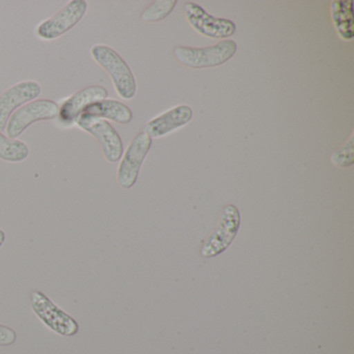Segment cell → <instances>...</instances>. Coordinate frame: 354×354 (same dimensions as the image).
<instances>
[{
	"mask_svg": "<svg viewBox=\"0 0 354 354\" xmlns=\"http://www.w3.org/2000/svg\"><path fill=\"white\" fill-rule=\"evenodd\" d=\"M107 97L109 92L104 86H91L78 91L59 107V121L67 126L76 123L86 106L97 101L104 100Z\"/></svg>",
	"mask_w": 354,
	"mask_h": 354,
	"instance_id": "8fae6325",
	"label": "cell"
},
{
	"mask_svg": "<svg viewBox=\"0 0 354 354\" xmlns=\"http://www.w3.org/2000/svg\"><path fill=\"white\" fill-rule=\"evenodd\" d=\"M30 304L35 315L53 333L62 337H74L77 335L80 331L77 321L57 306L43 292L39 290L30 292Z\"/></svg>",
	"mask_w": 354,
	"mask_h": 354,
	"instance_id": "3957f363",
	"label": "cell"
},
{
	"mask_svg": "<svg viewBox=\"0 0 354 354\" xmlns=\"http://www.w3.org/2000/svg\"><path fill=\"white\" fill-rule=\"evenodd\" d=\"M194 111L188 105L173 107L162 115L150 120L145 126V133L151 138H159L184 127L192 121Z\"/></svg>",
	"mask_w": 354,
	"mask_h": 354,
	"instance_id": "7c38bea8",
	"label": "cell"
},
{
	"mask_svg": "<svg viewBox=\"0 0 354 354\" xmlns=\"http://www.w3.org/2000/svg\"><path fill=\"white\" fill-rule=\"evenodd\" d=\"M94 61L111 76L115 92L124 100H131L136 94V82L131 69L123 57L106 45L91 49Z\"/></svg>",
	"mask_w": 354,
	"mask_h": 354,
	"instance_id": "6da1fadb",
	"label": "cell"
},
{
	"mask_svg": "<svg viewBox=\"0 0 354 354\" xmlns=\"http://www.w3.org/2000/svg\"><path fill=\"white\" fill-rule=\"evenodd\" d=\"M184 13L190 26L202 36L227 39L235 34L236 24L232 20L213 17L198 3H186Z\"/></svg>",
	"mask_w": 354,
	"mask_h": 354,
	"instance_id": "9c48e42d",
	"label": "cell"
},
{
	"mask_svg": "<svg viewBox=\"0 0 354 354\" xmlns=\"http://www.w3.org/2000/svg\"><path fill=\"white\" fill-rule=\"evenodd\" d=\"M153 138L142 132L130 142L118 167L117 181L122 188L130 189L136 185L142 163L152 147Z\"/></svg>",
	"mask_w": 354,
	"mask_h": 354,
	"instance_id": "8992f818",
	"label": "cell"
},
{
	"mask_svg": "<svg viewBox=\"0 0 354 354\" xmlns=\"http://www.w3.org/2000/svg\"><path fill=\"white\" fill-rule=\"evenodd\" d=\"M6 241V233L3 231V230L0 229V248L3 246V244L5 243Z\"/></svg>",
	"mask_w": 354,
	"mask_h": 354,
	"instance_id": "d6986e66",
	"label": "cell"
},
{
	"mask_svg": "<svg viewBox=\"0 0 354 354\" xmlns=\"http://www.w3.org/2000/svg\"><path fill=\"white\" fill-rule=\"evenodd\" d=\"M351 0H335L330 11L333 26L342 40L351 41L354 37L353 11Z\"/></svg>",
	"mask_w": 354,
	"mask_h": 354,
	"instance_id": "5bb4252c",
	"label": "cell"
},
{
	"mask_svg": "<svg viewBox=\"0 0 354 354\" xmlns=\"http://www.w3.org/2000/svg\"><path fill=\"white\" fill-rule=\"evenodd\" d=\"M177 0H156L142 14L145 22H158L165 19L175 9Z\"/></svg>",
	"mask_w": 354,
	"mask_h": 354,
	"instance_id": "2e32d148",
	"label": "cell"
},
{
	"mask_svg": "<svg viewBox=\"0 0 354 354\" xmlns=\"http://www.w3.org/2000/svg\"><path fill=\"white\" fill-rule=\"evenodd\" d=\"M86 1L72 0L59 13L43 21L37 28V35L42 40H57L80 24V20L86 15Z\"/></svg>",
	"mask_w": 354,
	"mask_h": 354,
	"instance_id": "52a82bcc",
	"label": "cell"
},
{
	"mask_svg": "<svg viewBox=\"0 0 354 354\" xmlns=\"http://www.w3.org/2000/svg\"><path fill=\"white\" fill-rule=\"evenodd\" d=\"M353 133L350 136L349 140L339 150L335 151L331 155V162L339 167H351L354 162V142Z\"/></svg>",
	"mask_w": 354,
	"mask_h": 354,
	"instance_id": "e0dca14e",
	"label": "cell"
},
{
	"mask_svg": "<svg viewBox=\"0 0 354 354\" xmlns=\"http://www.w3.org/2000/svg\"><path fill=\"white\" fill-rule=\"evenodd\" d=\"M237 44L233 40H223L212 46H177L174 55L177 61L190 69H208L227 63L237 53Z\"/></svg>",
	"mask_w": 354,
	"mask_h": 354,
	"instance_id": "7a4b0ae2",
	"label": "cell"
},
{
	"mask_svg": "<svg viewBox=\"0 0 354 354\" xmlns=\"http://www.w3.org/2000/svg\"><path fill=\"white\" fill-rule=\"evenodd\" d=\"M17 341V333L11 327L0 324V347L13 345Z\"/></svg>",
	"mask_w": 354,
	"mask_h": 354,
	"instance_id": "ac0fdd59",
	"label": "cell"
},
{
	"mask_svg": "<svg viewBox=\"0 0 354 354\" xmlns=\"http://www.w3.org/2000/svg\"><path fill=\"white\" fill-rule=\"evenodd\" d=\"M76 124L99 142L103 155L109 162L115 163L121 160L124 153L123 142L117 130L109 121L80 117Z\"/></svg>",
	"mask_w": 354,
	"mask_h": 354,
	"instance_id": "ba28073f",
	"label": "cell"
},
{
	"mask_svg": "<svg viewBox=\"0 0 354 354\" xmlns=\"http://www.w3.org/2000/svg\"><path fill=\"white\" fill-rule=\"evenodd\" d=\"M80 117L102 119L106 121L109 120L115 123L125 125L133 120V113L124 103L111 99H104L86 106Z\"/></svg>",
	"mask_w": 354,
	"mask_h": 354,
	"instance_id": "4fadbf2b",
	"label": "cell"
},
{
	"mask_svg": "<svg viewBox=\"0 0 354 354\" xmlns=\"http://www.w3.org/2000/svg\"><path fill=\"white\" fill-rule=\"evenodd\" d=\"M30 155V149L26 142L12 140L0 132V159L7 162H22Z\"/></svg>",
	"mask_w": 354,
	"mask_h": 354,
	"instance_id": "9a60e30c",
	"label": "cell"
},
{
	"mask_svg": "<svg viewBox=\"0 0 354 354\" xmlns=\"http://www.w3.org/2000/svg\"><path fill=\"white\" fill-rule=\"evenodd\" d=\"M59 106L55 101L40 99L17 109L8 122L7 136L12 140L19 138L30 125L40 121H49L59 117Z\"/></svg>",
	"mask_w": 354,
	"mask_h": 354,
	"instance_id": "277c9868",
	"label": "cell"
},
{
	"mask_svg": "<svg viewBox=\"0 0 354 354\" xmlns=\"http://www.w3.org/2000/svg\"><path fill=\"white\" fill-rule=\"evenodd\" d=\"M42 88L38 82L26 80L14 84L0 95V132L6 130L10 118L18 107L32 102L40 96Z\"/></svg>",
	"mask_w": 354,
	"mask_h": 354,
	"instance_id": "30bf717a",
	"label": "cell"
},
{
	"mask_svg": "<svg viewBox=\"0 0 354 354\" xmlns=\"http://www.w3.org/2000/svg\"><path fill=\"white\" fill-rule=\"evenodd\" d=\"M240 223L241 216L239 209L235 205H227L221 211L216 229L203 245L201 250L202 256L205 258H213L225 252L237 236Z\"/></svg>",
	"mask_w": 354,
	"mask_h": 354,
	"instance_id": "5b68a950",
	"label": "cell"
}]
</instances>
